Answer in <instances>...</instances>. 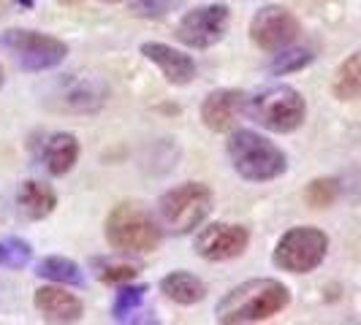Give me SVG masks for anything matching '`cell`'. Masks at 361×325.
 <instances>
[{"label":"cell","instance_id":"obj_15","mask_svg":"<svg viewBox=\"0 0 361 325\" xmlns=\"http://www.w3.org/2000/svg\"><path fill=\"white\" fill-rule=\"evenodd\" d=\"M17 203L27 219H47L57 206V193L52 184L38 179H27L19 184Z\"/></svg>","mask_w":361,"mask_h":325},{"label":"cell","instance_id":"obj_7","mask_svg":"<svg viewBox=\"0 0 361 325\" xmlns=\"http://www.w3.org/2000/svg\"><path fill=\"white\" fill-rule=\"evenodd\" d=\"M0 44L17 57L19 68L30 73H41L57 68L66 57H68V44L49 33H38V30H6L0 36Z\"/></svg>","mask_w":361,"mask_h":325},{"label":"cell","instance_id":"obj_23","mask_svg":"<svg viewBox=\"0 0 361 325\" xmlns=\"http://www.w3.org/2000/svg\"><path fill=\"white\" fill-rule=\"evenodd\" d=\"M130 11L142 19H161L166 17L169 11L180 8L182 0H128Z\"/></svg>","mask_w":361,"mask_h":325},{"label":"cell","instance_id":"obj_1","mask_svg":"<svg viewBox=\"0 0 361 325\" xmlns=\"http://www.w3.org/2000/svg\"><path fill=\"white\" fill-rule=\"evenodd\" d=\"M290 304V290L271 276L247 279L231 288L215 307V320L226 325L239 323H264L280 314Z\"/></svg>","mask_w":361,"mask_h":325},{"label":"cell","instance_id":"obj_8","mask_svg":"<svg viewBox=\"0 0 361 325\" xmlns=\"http://www.w3.org/2000/svg\"><path fill=\"white\" fill-rule=\"evenodd\" d=\"M231 22V11L226 3H204L185 11L177 22V38L190 49H209L223 41Z\"/></svg>","mask_w":361,"mask_h":325},{"label":"cell","instance_id":"obj_16","mask_svg":"<svg viewBox=\"0 0 361 325\" xmlns=\"http://www.w3.org/2000/svg\"><path fill=\"white\" fill-rule=\"evenodd\" d=\"M163 295L180 307H193L207 298V285L190 271H171L161 279Z\"/></svg>","mask_w":361,"mask_h":325},{"label":"cell","instance_id":"obj_12","mask_svg":"<svg viewBox=\"0 0 361 325\" xmlns=\"http://www.w3.org/2000/svg\"><path fill=\"white\" fill-rule=\"evenodd\" d=\"M142 54L149 63L158 65V71L163 73V79L174 87H185L196 79V63L190 54H185L182 49H174L169 44L161 41H145L142 44Z\"/></svg>","mask_w":361,"mask_h":325},{"label":"cell","instance_id":"obj_20","mask_svg":"<svg viewBox=\"0 0 361 325\" xmlns=\"http://www.w3.org/2000/svg\"><path fill=\"white\" fill-rule=\"evenodd\" d=\"M312 60H315V52L307 49V46H288V49L274 52V60L269 63V71L274 76H286V73H296L302 71V68H307Z\"/></svg>","mask_w":361,"mask_h":325},{"label":"cell","instance_id":"obj_10","mask_svg":"<svg viewBox=\"0 0 361 325\" xmlns=\"http://www.w3.org/2000/svg\"><path fill=\"white\" fill-rule=\"evenodd\" d=\"M247 244H250V231L245 225H234V222H209L193 238L196 255L209 263L234 260L239 255H245Z\"/></svg>","mask_w":361,"mask_h":325},{"label":"cell","instance_id":"obj_9","mask_svg":"<svg viewBox=\"0 0 361 325\" xmlns=\"http://www.w3.org/2000/svg\"><path fill=\"white\" fill-rule=\"evenodd\" d=\"M302 36L299 19L283 6H264L250 19V41L264 52H280L296 44Z\"/></svg>","mask_w":361,"mask_h":325},{"label":"cell","instance_id":"obj_6","mask_svg":"<svg viewBox=\"0 0 361 325\" xmlns=\"http://www.w3.org/2000/svg\"><path fill=\"white\" fill-rule=\"evenodd\" d=\"M329 236L315 225H296L280 236L274 244L271 263L288 274H310L326 260Z\"/></svg>","mask_w":361,"mask_h":325},{"label":"cell","instance_id":"obj_14","mask_svg":"<svg viewBox=\"0 0 361 325\" xmlns=\"http://www.w3.org/2000/svg\"><path fill=\"white\" fill-rule=\"evenodd\" d=\"M79 160V141L73 133H52L41 144V162L52 177H66Z\"/></svg>","mask_w":361,"mask_h":325},{"label":"cell","instance_id":"obj_5","mask_svg":"<svg viewBox=\"0 0 361 325\" xmlns=\"http://www.w3.org/2000/svg\"><path fill=\"white\" fill-rule=\"evenodd\" d=\"M158 212L163 228H169L174 236L193 234L212 212V190L204 181H182L163 193Z\"/></svg>","mask_w":361,"mask_h":325},{"label":"cell","instance_id":"obj_19","mask_svg":"<svg viewBox=\"0 0 361 325\" xmlns=\"http://www.w3.org/2000/svg\"><path fill=\"white\" fill-rule=\"evenodd\" d=\"M147 285H120L117 290V295H114V304H111V317L117 320V323H128V320H133V314L142 309L145 304V295H147Z\"/></svg>","mask_w":361,"mask_h":325},{"label":"cell","instance_id":"obj_25","mask_svg":"<svg viewBox=\"0 0 361 325\" xmlns=\"http://www.w3.org/2000/svg\"><path fill=\"white\" fill-rule=\"evenodd\" d=\"M14 3H17L19 8H33V3H36V0H14Z\"/></svg>","mask_w":361,"mask_h":325},{"label":"cell","instance_id":"obj_13","mask_svg":"<svg viewBox=\"0 0 361 325\" xmlns=\"http://www.w3.org/2000/svg\"><path fill=\"white\" fill-rule=\"evenodd\" d=\"M33 307L47 323H79L85 314V304L79 295L66 290V285H44L33 293Z\"/></svg>","mask_w":361,"mask_h":325},{"label":"cell","instance_id":"obj_11","mask_svg":"<svg viewBox=\"0 0 361 325\" xmlns=\"http://www.w3.org/2000/svg\"><path fill=\"white\" fill-rule=\"evenodd\" d=\"M242 114H247V95L239 90H215L201 103V122L212 133H231Z\"/></svg>","mask_w":361,"mask_h":325},{"label":"cell","instance_id":"obj_24","mask_svg":"<svg viewBox=\"0 0 361 325\" xmlns=\"http://www.w3.org/2000/svg\"><path fill=\"white\" fill-rule=\"evenodd\" d=\"M139 266L133 263H104L98 266V279L106 282V285H126L130 279H136Z\"/></svg>","mask_w":361,"mask_h":325},{"label":"cell","instance_id":"obj_2","mask_svg":"<svg viewBox=\"0 0 361 325\" xmlns=\"http://www.w3.org/2000/svg\"><path fill=\"white\" fill-rule=\"evenodd\" d=\"M226 152L234 171L247 181H271L288 171L286 152L267 136L247 127H234L228 133Z\"/></svg>","mask_w":361,"mask_h":325},{"label":"cell","instance_id":"obj_17","mask_svg":"<svg viewBox=\"0 0 361 325\" xmlns=\"http://www.w3.org/2000/svg\"><path fill=\"white\" fill-rule=\"evenodd\" d=\"M36 274L41 279H49V282L66 285V288H82L85 285V271L79 269V263H73L71 257H63V255L41 257L36 263Z\"/></svg>","mask_w":361,"mask_h":325},{"label":"cell","instance_id":"obj_4","mask_svg":"<svg viewBox=\"0 0 361 325\" xmlns=\"http://www.w3.org/2000/svg\"><path fill=\"white\" fill-rule=\"evenodd\" d=\"M247 117L271 133H293L307 117V101L290 84H269L247 98Z\"/></svg>","mask_w":361,"mask_h":325},{"label":"cell","instance_id":"obj_26","mask_svg":"<svg viewBox=\"0 0 361 325\" xmlns=\"http://www.w3.org/2000/svg\"><path fill=\"white\" fill-rule=\"evenodd\" d=\"M57 3H66V6H73V3H82V0H57Z\"/></svg>","mask_w":361,"mask_h":325},{"label":"cell","instance_id":"obj_27","mask_svg":"<svg viewBox=\"0 0 361 325\" xmlns=\"http://www.w3.org/2000/svg\"><path fill=\"white\" fill-rule=\"evenodd\" d=\"M3 82H6V76H3V68H0V87H3Z\"/></svg>","mask_w":361,"mask_h":325},{"label":"cell","instance_id":"obj_18","mask_svg":"<svg viewBox=\"0 0 361 325\" xmlns=\"http://www.w3.org/2000/svg\"><path fill=\"white\" fill-rule=\"evenodd\" d=\"M331 95L343 103L361 98V52H353L340 63L331 79Z\"/></svg>","mask_w":361,"mask_h":325},{"label":"cell","instance_id":"obj_21","mask_svg":"<svg viewBox=\"0 0 361 325\" xmlns=\"http://www.w3.org/2000/svg\"><path fill=\"white\" fill-rule=\"evenodd\" d=\"M33 260V247L25 238H0V266L3 269H25Z\"/></svg>","mask_w":361,"mask_h":325},{"label":"cell","instance_id":"obj_22","mask_svg":"<svg viewBox=\"0 0 361 325\" xmlns=\"http://www.w3.org/2000/svg\"><path fill=\"white\" fill-rule=\"evenodd\" d=\"M340 196V184L337 179H312L307 184V190H305V200H307L312 209H326V206H331L334 200Z\"/></svg>","mask_w":361,"mask_h":325},{"label":"cell","instance_id":"obj_3","mask_svg":"<svg viewBox=\"0 0 361 325\" xmlns=\"http://www.w3.org/2000/svg\"><path fill=\"white\" fill-rule=\"evenodd\" d=\"M106 241L111 250L130 255L155 253L163 241L161 225L152 219V215L142 209L139 203H117L106 217L104 225Z\"/></svg>","mask_w":361,"mask_h":325},{"label":"cell","instance_id":"obj_28","mask_svg":"<svg viewBox=\"0 0 361 325\" xmlns=\"http://www.w3.org/2000/svg\"><path fill=\"white\" fill-rule=\"evenodd\" d=\"M104 3H120V0H104Z\"/></svg>","mask_w":361,"mask_h":325}]
</instances>
